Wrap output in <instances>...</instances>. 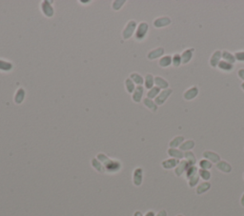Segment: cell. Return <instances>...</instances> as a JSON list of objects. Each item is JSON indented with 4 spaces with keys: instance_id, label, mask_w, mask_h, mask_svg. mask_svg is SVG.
Instances as JSON below:
<instances>
[{
    "instance_id": "1",
    "label": "cell",
    "mask_w": 244,
    "mask_h": 216,
    "mask_svg": "<svg viewBox=\"0 0 244 216\" xmlns=\"http://www.w3.org/2000/svg\"><path fill=\"white\" fill-rule=\"evenodd\" d=\"M98 159H100L102 162H104V165L106 167V168L108 169V171L110 172H115L117 171V169H119L120 168V164L116 161H112L110 159L107 158L106 155H104V154L102 153H99L98 155H97Z\"/></svg>"
},
{
    "instance_id": "2",
    "label": "cell",
    "mask_w": 244,
    "mask_h": 216,
    "mask_svg": "<svg viewBox=\"0 0 244 216\" xmlns=\"http://www.w3.org/2000/svg\"><path fill=\"white\" fill-rule=\"evenodd\" d=\"M148 30H149V25H148L147 22L139 23L138 26L136 27V30H135V34H134L135 39L138 40V41L143 40L148 34Z\"/></svg>"
},
{
    "instance_id": "3",
    "label": "cell",
    "mask_w": 244,
    "mask_h": 216,
    "mask_svg": "<svg viewBox=\"0 0 244 216\" xmlns=\"http://www.w3.org/2000/svg\"><path fill=\"white\" fill-rule=\"evenodd\" d=\"M136 27H137L136 22L134 20H130L127 23L125 29L123 30V32H122V36H123V38L124 39L131 38L133 36L134 33V30H136Z\"/></svg>"
},
{
    "instance_id": "4",
    "label": "cell",
    "mask_w": 244,
    "mask_h": 216,
    "mask_svg": "<svg viewBox=\"0 0 244 216\" xmlns=\"http://www.w3.org/2000/svg\"><path fill=\"white\" fill-rule=\"evenodd\" d=\"M172 94H173V90L172 89H166V90H161L159 92V94L155 98V103L157 106L163 105L166 102V100L171 96Z\"/></svg>"
},
{
    "instance_id": "5",
    "label": "cell",
    "mask_w": 244,
    "mask_h": 216,
    "mask_svg": "<svg viewBox=\"0 0 244 216\" xmlns=\"http://www.w3.org/2000/svg\"><path fill=\"white\" fill-rule=\"evenodd\" d=\"M198 92H199V90H198V88L196 86H193V87L189 88L188 90H186L184 91V94H183V98H184L185 100H187V101H191V100L195 99L197 96Z\"/></svg>"
},
{
    "instance_id": "6",
    "label": "cell",
    "mask_w": 244,
    "mask_h": 216,
    "mask_svg": "<svg viewBox=\"0 0 244 216\" xmlns=\"http://www.w3.org/2000/svg\"><path fill=\"white\" fill-rule=\"evenodd\" d=\"M189 167H190V164L185 159L179 161V164L175 168V174L177 177H180L183 173L186 172V171L189 168Z\"/></svg>"
},
{
    "instance_id": "7",
    "label": "cell",
    "mask_w": 244,
    "mask_h": 216,
    "mask_svg": "<svg viewBox=\"0 0 244 216\" xmlns=\"http://www.w3.org/2000/svg\"><path fill=\"white\" fill-rule=\"evenodd\" d=\"M41 10H42L43 14L46 15L47 17H52L54 12L53 6L51 5V3L49 1H47V0H45V1H43L41 3Z\"/></svg>"
},
{
    "instance_id": "8",
    "label": "cell",
    "mask_w": 244,
    "mask_h": 216,
    "mask_svg": "<svg viewBox=\"0 0 244 216\" xmlns=\"http://www.w3.org/2000/svg\"><path fill=\"white\" fill-rule=\"evenodd\" d=\"M172 23V20L170 17L168 16H161V17H157L154 20V26L156 28H164L169 26Z\"/></svg>"
},
{
    "instance_id": "9",
    "label": "cell",
    "mask_w": 244,
    "mask_h": 216,
    "mask_svg": "<svg viewBox=\"0 0 244 216\" xmlns=\"http://www.w3.org/2000/svg\"><path fill=\"white\" fill-rule=\"evenodd\" d=\"M202 155L204 157V159H207L209 160L211 163H218L220 161V156L218 155V153L214 152V151H211V150H206L202 153Z\"/></svg>"
},
{
    "instance_id": "10",
    "label": "cell",
    "mask_w": 244,
    "mask_h": 216,
    "mask_svg": "<svg viewBox=\"0 0 244 216\" xmlns=\"http://www.w3.org/2000/svg\"><path fill=\"white\" fill-rule=\"evenodd\" d=\"M164 53H165L164 48L159 47V48H157V49H155V50H152V51L147 54V57H148V59H150V60H155V59H157V58H161V57L163 56Z\"/></svg>"
},
{
    "instance_id": "11",
    "label": "cell",
    "mask_w": 244,
    "mask_h": 216,
    "mask_svg": "<svg viewBox=\"0 0 244 216\" xmlns=\"http://www.w3.org/2000/svg\"><path fill=\"white\" fill-rule=\"evenodd\" d=\"M194 51L195 49L192 48V49H187L183 52L180 55H181V61H182V64L183 65H186L188 64L190 61L192 60L193 58V54H194Z\"/></svg>"
},
{
    "instance_id": "12",
    "label": "cell",
    "mask_w": 244,
    "mask_h": 216,
    "mask_svg": "<svg viewBox=\"0 0 244 216\" xmlns=\"http://www.w3.org/2000/svg\"><path fill=\"white\" fill-rule=\"evenodd\" d=\"M221 61V52L220 51H216L210 58V65L212 68H218V65Z\"/></svg>"
},
{
    "instance_id": "13",
    "label": "cell",
    "mask_w": 244,
    "mask_h": 216,
    "mask_svg": "<svg viewBox=\"0 0 244 216\" xmlns=\"http://www.w3.org/2000/svg\"><path fill=\"white\" fill-rule=\"evenodd\" d=\"M143 92H144V88L142 86H137L134 90V91L133 92V100L135 103H139L142 99L143 96Z\"/></svg>"
},
{
    "instance_id": "14",
    "label": "cell",
    "mask_w": 244,
    "mask_h": 216,
    "mask_svg": "<svg viewBox=\"0 0 244 216\" xmlns=\"http://www.w3.org/2000/svg\"><path fill=\"white\" fill-rule=\"evenodd\" d=\"M217 168L224 173H230L232 172V166L223 160H220L218 163H217Z\"/></svg>"
},
{
    "instance_id": "15",
    "label": "cell",
    "mask_w": 244,
    "mask_h": 216,
    "mask_svg": "<svg viewBox=\"0 0 244 216\" xmlns=\"http://www.w3.org/2000/svg\"><path fill=\"white\" fill-rule=\"evenodd\" d=\"M142 175H143V171L142 168H137L134 169V184L135 186H140L142 183Z\"/></svg>"
},
{
    "instance_id": "16",
    "label": "cell",
    "mask_w": 244,
    "mask_h": 216,
    "mask_svg": "<svg viewBox=\"0 0 244 216\" xmlns=\"http://www.w3.org/2000/svg\"><path fill=\"white\" fill-rule=\"evenodd\" d=\"M179 164V160L177 159H175V158H170V159H167V160H164L162 161L161 165L162 167L165 168V169H171V168H176V167Z\"/></svg>"
},
{
    "instance_id": "17",
    "label": "cell",
    "mask_w": 244,
    "mask_h": 216,
    "mask_svg": "<svg viewBox=\"0 0 244 216\" xmlns=\"http://www.w3.org/2000/svg\"><path fill=\"white\" fill-rule=\"evenodd\" d=\"M210 189H211V184H210V182L204 181L203 183L199 184V185H198V186L196 187L195 192H196L197 195H201V194L205 193L206 191H208Z\"/></svg>"
},
{
    "instance_id": "18",
    "label": "cell",
    "mask_w": 244,
    "mask_h": 216,
    "mask_svg": "<svg viewBox=\"0 0 244 216\" xmlns=\"http://www.w3.org/2000/svg\"><path fill=\"white\" fill-rule=\"evenodd\" d=\"M168 154L172 157V158H175V159H177V160H181L184 157V153H183L182 150L180 149H172L170 148L168 149Z\"/></svg>"
},
{
    "instance_id": "19",
    "label": "cell",
    "mask_w": 244,
    "mask_h": 216,
    "mask_svg": "<svg viewBox=\"0 0 244 216\" xmlns=\"http://www.w3.org/2000/svg\"><path fill=\"white\" fill-rule=\"evenodd\" d=\"M25 95H26V91L23 88H19L16 92L14 94V102L15 104H21L24 99H25Z\"/></svg>"
},
{
    "instance_id": "20",
    "label": "cell",
    "mask_w": 244,
    "mask_h": 216,
    "mask_svg": "<svg viewBox=\"0 0 244 216\" xmlns=\"http://www.w3.org/2000/svg\"><path fill=\"white\" fill-rule=\"evenodd\" d=\"M155 84H156V87H157L159 89H163V90L169 89V83L161 76L155 77Z\"/></svg>"
},
{
    "instance_id": "21",
    "label": "cell",
    "mask_w": 244,
    "mask_h": 216,
    "mask_svg": "<svg viewBox=\"0 0 244 216\" xmlns=\"http://www.w3.org/2000/svg\"><path fill=\"white\" fill-rule=\"evenodd\" d=\"M221 58H222V60H224V61H226V62H228V63H230V64H235V62H236V58H235V55L233 54V53H229L228 51H223V52H221Z\"/></svg>"
},
{
    "instance_id": "22",
    "label": "cell",
    "mask_w": 244,
    "mask_h": 216,
    "mask_svg": "<svg viewBox=\"0 0 244 216\" xmlns=\"http://www.w3.org/2000/svg\"><path fill=\"white\" fill-rule=\"evenodd\" d=\"M129 78H130L134 84H136L137 86H142V84H144V78H143V77H142L139 73H137V72H133V73H131V75H130Z\"/></svg>"
},
{
    "instance_id": "23",
    "label": "cell",
    "mask_w": 244,
    "mask_h": 216,
    "mask_svg": "<svg viewBox=\"0 0 244 216\" xmlns=\"http://www.w3.org/2000/svg\"><path fill=\"white\" fill-rule=\"evenodd\" d=\"M218 68L220 71H222L229 72V71H233L234 65L226 62V61H224V60H221L220 62H219V64L218 65Z\"/></svg>"
},
{
    "instance_id": "24",
    "label": "cell",
    "mask_w": 244,
    "mask_h": 216,
    "mask_svg": "<svg viewBox=\"0 0 244 216\" xmlns=\"http://www.w3.org/2000/svg\"><path fill=\"white\" fill-rule=\"evenodd\" d=\"M172 64V56L171 55H163L159 61H158V65L161 68H167Z\"/></svg>"
},
{
    "instance_id": "25",
    "label": "cell",
    "mask_w": 244,
    "mask_h": 216,
    "mask_svg": "<svg viewBox=\"0 0 244 216\" xmlns=\"http://www.w3.org/2000/svg\"><path fill=\"white\" fill-rule=\"evenodd\" d=\"M143 104L152 113H155V112L157 111V105L155 103V101H152V99H150V98L146 97V98L143 99Z\"/></svg>"
},
{
    "instance_id": "26",
    "label": "cell",
    "mask_w": 244,
    "mask_h": 216,
    "mask_svg": "<svg viewBox=\"0 0 244 216\" xmlns=\"http://www.w3.org/2000/svg\"><path fill=\"white\" fill-rule=\"evenodd\" d=\"M195 145V141H194V140H192V139L186 140V141H184V142H183V143L180 145L179 149L182 150V151H189V150H191L192 149H194Z\"/></svg>"
},
{
    "instance_id": "27",
    "label": "cell",
    "mask_w": 244,
    "mask_h": 216,
    "mask_svg": "<svg viewBox=\"0 0 244 216\" xmlns=\"http://www.w3.org/2000/svg\"><path fill=\"white\" fill-rule=\"evenodd\" d=\"M183 142H184V137L183 136H176L175 138H173V139L170 141L169 146L172 149H176L177 147H180V145Z\"/></svg>"
},
{
    "instance_id": "28",
    "label": "cell",
    "mask_w": 244,
    "mask_h": 216,
    "mask_svg": "<svg viewBox=\"0 0 244 216\" xmlns=\"http://www.w3.org/2000/svg\"><path fill=\"white\" fill-rule=\"evenodd\" d=\"M144 84H145V88L148 90H151L152 88H154L155 85V77L152 76L151 73H147L145 76L144 79Z\"/></svg>"
},
{
    "instance_id": "29",
    "label": "cell",
    "mask_w": 244,
    "mask_h": 216,
    "mask_svg": "<svg viewBox=\"0 0 244 216\" xmlns=\"http://www.w3.org/2000/svg\"><path fill=\"white\" fill-rule=\"evenodd\" d=\"M184 158L185 160L190 164V166H195L196 164V158L195 156V154L193 151L189 150V151H185L184 153Z\"/></svg>"
},
{
    "instance_id": "30",
    "label": "cell",
    "mask_w": 244,
    "mask_h": 216,
    "mask_svg": "<svg viewBox=\"0 0 244 216\" xmlns=\"http://www.w3.org/2000/svg\"><path fill=\"white\" fill-rule=\"evenodd\" d=\"M12 68H13L12 63L0 59V71H10L11 70H12Z\"/></svg>"
},
{
    "instance_id": "31",
    "label": "cell",
    "mask_w": 244,
    "mask_h": 216,
    "mask_svg": "<svg viewBox=\"0 0 244 216\" xmlns=\"http://www.w3.org/2000/svg\"><path fill=\"white\" fill-rule=\"evenodd\" d=\"M159 92H160V89L157 88V87H154V88H152L151 90H148L147 97L150 98V99H154V98H156L159 94Z\"/></svg>"
},
{
    "instance_id": "32",
    "label": "cell",
    "mask_w": 244,
    "mask_h": 216,
    "mask_svg": "<svg viewBox=\"0 0 244 216\" xmlns=\"http://www.w3.org/2000/svg\"><path fill=\"white\" fill-rule=\"evenodd\" d=\"M197 173H198V168H197L196 166H190L189 168L187 169L186 172H185L187 179H190L191 177H193L194 175H195Z\"/></svg>"
},
{
    "instance_id": "33",
    "label": "cell",
    "mask_w": 244,
    "mask_h": 216,
    "mask_svg": "<svg viewBox=\"0 0 244 216\" xmlns=\"http://www.w3.org/2000/svg\"><path fill=\"white\" fill-rule=\"evenodd\" d=\"M125 87H126V90H127V91L129 92V94H133V92L134 91V90H135V88H136L134 83L130 78H127L125 80Z\"/></svg>"
},
{
    "instance_id": "34",
    "label": "cell",
    "mask_w": 244,
    "mask_h": 216,
    "mask_svg": "<svg viewBox=\"0 0 244 216\" xmlns=\"http://www.w3.org/2000/svg\"><path fill=\"white\" fill-rule=\"evenodd\" d=\"M198 165H199V168L201 169H207V171H209V169L213 167V163H211L207 159H201L199 161V163H198Z\"/></svg>"
},
{
    "instance_id": "35",
    "label": "cell",
    "mask_w": 244,
    "mask_h": 216,
    "mask_svg": "<svg viewBox=\"0 0 244 216\" xmlns=\"http://www.w3.org/2000/svg\"><path fill=\"white\" fill-rule=\"evenodd\" d=\"M198 175L200 178H202L204 181H208L211 178V172L207 169H198Z\"/></svg>"
},
{
    "instance_id": "36",
    "label": "cell",
    "mask_w": 244,
    "mask_h": 216,
    "mask_svg": "<svg viewBox=\"0 0 244 216\" xmlns=\"http://www.w3.org/2000/svg\"><path fill=\"white\" fill-rule=\"evenodd\" d=\"M199 175H198V173L197 174H195V175H194L193 177H191L190 179H188V185H189V187L190 188H195L196 185L198 184V181H199Z\"/></svg>"
},
{
    "instance_id": "37",
    "label": "cell",
    "mask_w": 244,
    "mask_h": 216,
    "mask_svg": "<svg viewBox=\"0 0 244 216\" xmlns=\"http://www.w3.org/2000/svg\"><path fill=\"white\" fill-rule=\"evenodd\" d=\"M172 64H173L175 67H179V66L182 64L181 55H180L179 53H175V54L172 56Z\"/></svg>"
},
{
    "instance_id": "38",
    "label": "cell",
    "mask_w": 244,
    "mask_h": 216,
    "mask_svg": "<svg viewBox=\"0 0 244 216\" xmlns=\"http://www.w3.org/2000/svg\"><path fill=\"white\" fill-rule=\"evenodd\" d=\"M234 55L237 61H238V62H244V51L237 52Z\"/></svg>"
},
{
    "instance_id": "39",
    "label": "cell",
    "mask_w": 244,
    "mask_h": 216,
    "mask_svg": "<svg viewBox=\"0 0 244 216\" xmlns=\"http://www.w3.org/2000/svg\"><path fill=\"white\" fill-rule=\"evenodd\" d=\"M124 4H125V1H120V0H119V1H117V0H116V1H114L112 7H113V9L115 11H118V10L121 9V7L123 6Z\"/></svg>"
},
{
    "instance_id": "40",
    "label": "cell",
    "mask_w": 244,
    "mask_h": 216,
    "mask_svg": "<svg viewBox=\"0 0 244 216\" xmlns=\"http://www.w3.org/2000/svg\"><path fill=\"white\" fill-rule=\"evenodd\" d=\"M92 163H93V166L96 168V169H98L99 172H102V167H101V165H100V163L97 161V160H96V159H93V161H92Z\"/></svg>"
},
{
    "instance_id": "41",
    "label": "cell",
    "mask_w": 244,
    "mask_h": 216,
    "mask_svg": "<svg viewBox=\"0 0 244 216\" xmlns=\"http://www.w3.org/2000/svg\"><path fill=\"white\" fill-rule=\"evenodd\" d=\"M237 76L239 77L241 80L244 81V69H239L237 71Z\"/></svg>"
},
{
    "instance_id": "42",
    "label": "cell",
    "mask_w": 244,
    "mask_h": 216,
    "mask_svg": "<svg viewBox=\"0 0 244 216\" xmlns=\"http://www.w3.org/2000/svg\"><path fill=\"white\" fill-rule=\"evenodd\" d=\"M156 216H167V211L164 210V209H162V210H160Z\"/></svg>"
},
{
    "instance_id": "43",
    "label": "cell",
    "mask_w": 244,
    "mask_h": 216,
    "mask_svg": "<svg viewBox=\"0 0 244 216\" xmlns=\"http://www.w3.org/2000/svg\"><path fill=\"white\" fill-rule=\"evenodd\" d=\"M240 205L244 208V193L242 194V196L240 198Z\"/></svg>"
},
{
    "instance_id": "44",
    "label": "cell",
    "mask_w": 244,
    "mask_h": 216,
    "mask_svg": "<svg viewBox=\"0 0 244 216\" xmlns=\"http://www.w3.org/2000/svg\"><path fill=\"white\" fill-rule=\"evenodd\" d=\"M145 216H156V214H155L154 211H148Z\"/></svg>"
},
{
    "instance_id": "45",
    "label": "cell",
    "mask_w": 244,
    "mask_h": 216,
    "mask_svg": "<svg viewBox=\"0 0 244 216\" xmlns=\"http://www.w3.org/2000/svg\"><path fill=\"white\" fill-rule=\"evenodd\" d=\"M134 216H143V215H142V213H141L140 211H136V212L134 213Z\"/></svg>"
},
{
    "instance_id": "46",
    "label": "cell",
    "mask_w": 244,
    "mask_h": 216,
    "mask_svg": "<svg viewBox=\"0 0 244 216\" xmlns=\"http://www.w3.org/2000/svg\"><path fill=\"white\" fill-rule=\"evenodd\" d=\"M240 86H241V89H242V90H244V82H242V83H241V85H240Z\"/></svg>"
},
{
    "instance_id": "47",
    "label": "cell",
    "mask_w": 244,
    "mask_h": 216,
    "mask_svg": "<svg viewBox=\"0 0 244 216\" xmlns=\"http://www.w3.org/2000/svg\"><path fill=\"white\" fill-rule=\"evenodd\" d=\"M176 216H183L182 214H178V215H176Z\"/></svg>"
},
{
    "instance_id": "48",
    "label": "cell",
    "mask_w": 244,
    "mask_h": 216,
    "mask_svg": "<svg viewBox=\"0 0 244 216\" xmlns=\"http://www.w3.org/2000/svg\"><path fill=\"white\" fill-rule=\"evenodd\" d=\"M243 177H244V174H243Z\"/></svg>"
}]
</instances>
